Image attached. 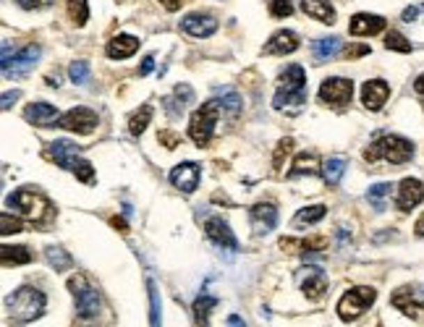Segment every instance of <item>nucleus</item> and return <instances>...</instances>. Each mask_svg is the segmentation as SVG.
<instances>
[{"label":"nucleus","instance_id":"1","mask_svg":"<svg viewBox=\"0 0 424 327\" xmlns=\"http://www.w3.org/2000/svg\"><path fill=\"white\" fill-rule=\"evenodd\" d=\"M306 102V74L299 63L288 65L278 79V92L272 97V105L278 110L301 108Z\"/></svg>","mask_w":424,"mask_h":327},{"label":"nucleus","instance_id":"2","mask_svg":"<svg viewBox=\"0 0 424 327\" xmlns=\"http://www.w3.org/2000/svg\"><path fill=\"white\" fill-rule=\"evenodd\" d=\"M414 157V144L409 139H403L398 134H382L375 142L364 150V160L367 163H377L385 160L391 165H403Z\"/></svg>","mask_w":424,"mask_h":327},{"label":"nucleus","instance_id":"3","mask_svg":"<svg viewBox=\"0 0 424 327\" xmlns=\"http://www.w3.org/2000/svg\"><path fill=\"white\" fill-rule=\"evenodd\" d=\"M45 306H47L45 294L37 291V288H32V285H22V288H16V291L6 298V309H8L13 322H19V325L42 317Z\"/></svg>","mask_w":424,"mask_h":327},{"label":"nucleus","instance_id":"4","mask_svg":"<svg viewBox=\"0 0 424 327\" xmlns=\"http://www.w3.org/2000/svg\"><path fill=\"white\" fill-rule=\"evenodd\" d=\"M68 291L74 294V301H77V317L81 322H95L102 309V298H100L97 288H92L84 275H74L68 280Z\"/></svg>","mask_w":424,"mask_h":327},{"label":"nucleus","instance_id":"5","mask_svg":"<svg viewBox=\"0 0 424 327\" xmlns=\"http://www.w3.org/2000/svg\"><path fill=\"white\" fill-rule=\"evenodd\" d=\"M6 205L16 209L22 218L32 220V223H42V220L47 218V212H50V205H47L45 194H40L32 186L16 189V191L6 199Z\"/></svg>","mask_w":424,"mask_h":327},{"label":"nucleus","instance_id":"6","mask_svg":"<svg viewBox=\"0 0 424 327\" xmlns=\"http://www.w3.org/2000/svg\"><path fill=\"white\" fill-rule=\"evenodd\" d=\"M375 301H377V291L370 288V285L348 288L346 294L340 296V301H338V317H340L343 322H354V319H359Z\"/></svg>","mask_w":424,"mask_h":327},{"label":"nucleus","instance_id":"7","mask_svg":"<svg viewBox=\"0 0 424 327\" xmlns=\"http://www.w3.org/2000/svg\"><path fill=\"white\" fill-rule=\"evenodd\" d=\"M220 102H205L202 108L196 110L191 120H189V136L194 139V144L199 147H207L212 134H215V126H218L220 118Z\"/></svg>","mask_w":424,"mask_h":327},{"label":"nucleus","instance_id":"8","mask_svg":"<svg viewBox=\"0 0 424 327\" xmlns=\"http://www.w3.org/2000/svg\"><path fill=\"white\" fill-rule=\"evenodd\" d=\"M391 304L401 309L406 317L419 319V317H424V285H401L391 296Z\"/></svg>","mask_w":424,"mask_h":327},{"label":"nucleus","instance_id":"9","mask_svg":"<svg viewBox=\"0 0 424 327\" xmlns=\"http://www.w3.org/2000/svg\"><path fill=\"white\" fill-rule=\"evenodd\" d=\"M40 58V47L37 45H26L24 50L13 53V58H3V77L6 79H22L34 68Z\"/></svg>","mask_w":424,"mask_h":327},{"label":"nucleus","instance_id":"10","mask_svg":"<svg viewBox=\"0 0 424 327\" xmlns=\"http://www.w3.org/2000/svg\"><path fill=\"white\" fill-rule=\"evenodd\" d=\"M354 97V84L348 79H340V77H333V79H325L320 84V99L325 105H333V108H343L348 105Z\"/></svg>","mask_w":424,"mask_h":327},{"label":"nucleus","instance_id":"11","mask_svg":"<svg viewBox=\"0 0 424 327\" xmlns=\"http://www.w3.org/2000/svg\"><path fill=\"white\" fill-rule=\"evenodd\" d=\"M58 126L74 131V134H92L97 129V113L89 108H71L58 118Z\"/></svg>","mask_w":424,"mask_h":327},{"label":"nucleus","instance_id":"12","mask_svg":"<svg viewBox=\"0 0 424 327\" xmlns=\"http://www.w3.org/2000/svg\"><path fill=\"white\" fill-rule=\"evenodd\" d=\"M249 220H251V230L257 236H267L270 230H275L278 225V209L270 202H260L249 209Z\"/></svg>","mask_w":424,"mask_h":327},{"label":"nucleus","instance_id":"13","mask_svg":"<svg viewBox=\"0 0 424 327\" xmlns=\"http://www.w3.org/2000/svg\"><path fill=\"white\" fill-rule=\"evenodd\" d=\"M424 202V184L416 181V178H403L398 184V194H395V207L401 212H409L414 209L416 205Z\"/></svg>","mask_w":424,"mask_h":327},{"label":"nucleus","instance_id":"14","mask_svg":"<svg viewBox=\"0 0 424 327\" xmlns=\"http://www.w3.org/2000/svg\"><path fill=\"white\" fill-rule=\"evenodd\" d=\"M205 230H207V239L212 241V244H218L220 249H228V251L239 249V241H236L230 225L223 218H207Z\"/></svg>","mask_w":424,"mask_h":327},{"label":"nucleus","instance_id":"15","mask_svg":"<svg viewBox=\"0 0 424 327\" xmlns=\"http://www.w3.org/2000/svg\"><path fill=\"white\" fill-rule=\"evenodd\" d=\"M299 283H301V291H304L306 298L317 301L327 291V275L320 267H304L301 275H299Z\"/></svg>","mask_w":424,"mask_h":327},{"label":"nucleus","instance_id":"16","mask_svg":"<svg viewBox=\"0 0 424 327\" xmlns=\"http://www.w3.org/2000/svg\"><path fill=\"white\" fill-rule=\"evenodd\" d=\"M391 97V87H388V81H382V79H370L364 87H361V102H364V108L367 110H377L388 102Z\"/></svg>","mask_w":424,"mask_h":327},{"label":"nucleus","instance_id":"17","mask_svg":"<svg viewBox=\"0 0 424 327\" xmlns=\"http://www.w3.org/2000/svg\"><path fill=\"white\" fill-rule=\"evenodd\" d=\"M181 29L186 34H191V37H212L215 29H218V22H215V16H210V13H189L184 22H181Z\"/></svg>","mask_w":424,"mask_h":327},{"label":"nucleus","instance_id":"18","mask_svg":"<svg viewBox=\"0 0 424 327\" xmlns=\"http://www.w3.org/2000/svg\"><path fill=\"white\" fill-rule=\"evenodd\" d=\"M199 165L196 163H181L171 170V184L175 189H181L184 194H191L196 186H199Z\"/></svg>","mask_w":424,"mask_h":327},{"label":"nucleus","instance_id":"19","mask_svg":"<svg viewBox=\"0 0 424 327\" xmlns=\"http://www.w3.org/2000/svg\"><path fill=\"white\" fill-rule=\"evenodd\" d=\"M50 157H53L61 168L71 170V173H74V168H77L79 160H81V157H79V147L74 142H68V139H55V142L50 144Z\"/></svg>","mask_w":424,"mask_h":327},{"label":"nucleus","instance_id":"20","mask_svg":"<svg viewBox=\"0 0 424 327\" xmlns=\"http://www.w3.org/2000/svg\"><path fill=\"white\" fill-rule=\"evenodd\" d=\"M385 19L382 16H375V13H356L354 19H351V26H348V32L354 34V37H372V34H380L385 29Z\"/></svg>","mask_w":424,"mask_h":327},{"label":"nucleus","instance_id":"21","mask_svg":"<svg viewBox=\"0 0 424 327\" xmlns=\"http://www.w3.org/2000/svg\"><path fill=\"white\" fill-rule=\"evenodd\" d=\"M24 118L29 120V123H34V126H40V129H47V126H53V123H58V108L55 105H50V102H34V105H29V108L24 110Z\"/></svg>","mask_w":424,"mask_h":327},{"label":"nucleus","instance_id":"22","mask_svg":"<svg viewBox=\"0 0 424 327\" xmlns=\"http://www.w3.org/2000/svg\"><path fill=\"white\" fill-rule=\"evenodd\" d=\"M191 99H194V89L189 87V84H178V87L173 89V95L163 99L165 113H168L171 118H181L186 105H191Z\"/></svg>","mask_w":424,"mask_h":327},{"label":"nucleus","instance_id":"23","mask_svg":"<svg viewBox=\"0 0 424 327\" xmlns=\"http://www.w3.org/2000/svg\"><path fill=\"white\" fill-rule=\"evenodd\" d=\"M299 50V34L291 29H281L270 37V42L265 45V53L267 55H288Z\"/></svg>","mask_w":424,"mask_h":327},{"label":"nucleus","instance_id":"24","mask_svg":"<svg viewBox=\"0 0 424 327\" xmlns=\"http://www.w3.org/2000/svg\"><path fill=\"white\" fill-rule=\"evenodd\" d=\"M139 50V40L136 37H131V34H118V37H113L105 47V53L108 58L113 61H123V58H131V55Z\"/></svg>","mask_w":424,"mask_h":327},{"label":"nucleus","instance_id":"25","mask_svg":"<svg viewBox=\"0 0 424 327\" xmlns=\"http://www.w3.org/2000/svg\"><path fill=\"white\" fill-rule=\"evenodd\" d=\"M301 11L306 16H312L315 22L322 24H336V8L327 0H301Z\"/></svg>","mask_w":424,"mask_h":327},{"label":"nucleus","instance_id":"26","mask_svg":"<svg viewBox=\"0 0 424 327\" xmlns=\"http://www.w3.org/2000/svg\"><path fill=\"white\" fill-rule=\"evenodd\" d=\"M281 249H285L288 254H299V251H322L327 249L325 236H312V239H281Z\"/></svg>","mask_w":424,"mask_h":327},{"label":"nucleus","instance_id":"27","mask_svg":"<svg viewBox=\"0 0 424 327\" xmlns=\"http://www.w3.org/2000/svg\"><path fill=\"white\" fill-rule=\"evenodd\" d=\"M218 306V298L215 296H207L202 294L199 298L194 301V306H191V312H194V322L199 327H207L210 325V312Z\"/></svg>","mask_w":424,"mask_h":327},{"label":"nucleus","instance_id":"28","mask_svg":"<svg viewBox=\"0 0 424 327\" xmlns=\"http://www.w3.org/2000/svg\"><path fill=\"white\" fill-rule=\"evenodd\" d=\"M0 262H3V267L29 264V262H32V251L26 249V246H3V249H0Z\"/></svg>","mask_w":424,"mask_h":327},{"label":"nucleus","instance_id":"29","mask_svg":"<svg viewBox=\"0 0 424 327\" xmlns=\"http://www.w3.org/2000/svg\"><path fill=\"white\" fill-rule=\"evenodd\" d=\"M343 173H346V160H343V157H330V160L322 165V178H325L327 186L340 184Z\"/></svg>","mask_w":424,"mask_h":327},{"label":"nucleus","instance_id":"30","mask_svg":"<svg viewBox=\"0 0 424 327\" xmlns=\"http://www.w3.org/2000/svg\"><path fill=\"white\" fill-rule=\"evenodd\" d=\"M312 53H315L317 61H330L340 53V40L338 37H325V40H317L312 45Z\"/></svg>","mask_w":424,"mask_h":327},{"label":"nucleus","instance_id":"31","mask_svg":"<svg viewBox=\"0 0 424 327\" xmlns=\"http://www.w3.org/2000/svg\"><path fill=\"white\" fill-rule=\"evenodd\" d=\"M325 212H327L325 205H312V207L299 209L294 218V225H315V223L325 218Z\"/></svg>","mask_w":424,"mask_h":327},{"label":"nucleus","instance_id":"32","mask_svg":"<svg viewBox=\"0 0 424 327\" xmlns=\"http://www.w3.org/2000/svg\"><path fill=\"white\" fill-rule=\"evenodd\" d=\"M150 120H152V105H141L129 118V131L134 136H139V134H144V129L150 126Z\"/></svg>","mask_w":424,"mask_h":327},{"label":"nucleus","instance_id":"33","mask_svg":"<svg viewBox=\"0 0 424 327\" xmlns=\"http://www.w3.org/2000/svg\"><path fill=\"white\" fill-rule=\"evenodd\" d=\"M45 254H47V262H50V267H55V273H63V270H68V267L74 264L71 254H68V251H63L61 246H50V249L45 251Z\"/></svg>","mask_w":424,"mask_h":327},{"label":"nucleus","instance_id":"34","mask_svg":"<svg viewBox=\"0 0 424 327\" xmlns=\"http://www.w3.org/2000/svg\"><path fill=\"white\" fill-rule=\"evenodd\" d=\"M391 184H375L370 186V191H367V199H370V205L377 212H382L385 209V202H388V196H391Z\"/></svg>","mask_w":424,"mask_h":327},{"label":"nucleus","instance_id":"35","mask_svg":"<svg viewBox=\"0 0 424 327\" xmlns=\"http://www.w3.org/2000/svg\"><path fill=\"white\" fill-rule=\"evenodd\" d=\"M215 95H218V99H220V108H226L230 115H239L241 105H244L239 97V92H233V89H215Z\"/></svg>","mask_w":424,"mask_h":327},{"label":"nucleus","instance_id":"36","mask_svg":"<svg viewBox=\"0 0 424 327\" xmlns=\"http://www.w3.org/2000/svg\"><path fill=\"white\" fill-rule=\"evenodd\" d=\"M317 168H320V157L317 154H296L294 160V170L291 175H301V173H317Z\"/></svg>","mask_w":424,"mask_h":327},{"label":"nucleus","instance_id":"37","mask_svg":"<svg viewBox=\"0 0 424 327\" xmlns=\"http://www.w3.org/2000/svg\"><path fill=\"white\" fill-rule=\"evenodd\" d=\"M147 291H150V327H163L160 322V294L155 280H147Z\"/></svg>","mask_w":424,"mask_h":327},{"label":"nucleus","instance_id":"38","mask_svg":"<svg viewBox=\"0 0 424 327\" xmlns=\"http://www.w3.org/2000/svg\"><path fill=\"white\" fill-rule=\"evenodd\" d=\"M68 16H71V22L77 24V26H84L89 19V6L87 0H68Z\"/></svg>","mask_w":424,"mask_h":327},{"label":"nucleus","instance_id":"39","mask_svg":"<svg viewBox=\"0 0 424 327\" xmlns=\"http://www.w3.org/2000/svg\"><path fill=\"white\" fill-rule=\"evenodd\" d=\"M385 47H388V50H395V53H411V42H409L401 32H388Z\"/></svg>","mask_w":424,"mask_h":327},{"label":"nucleus","instance_id":"40","mask_svg":"<svg viewBox=\"0 0 424 327\" xmlns=\"http://www.w3.org/2000/svg\"><path fill=\"white\" fill-rule=\"evenodd\" d=\"M0 233H3V236H11V233H22L24 230V223H22V218H16V215H13L11 218V212H3V215H0Z\"/></svg>","mask_w":424,"mask_h":327},{"label":"nucleus","instance_id":"41","mask_svg":"<svg viewBox=\"0 0 424 327\" xmlns=\"http://www.w3.org/2000/svg\"><path fill=\"white\" fill-rule=\"evenodd\" d=\"M68 77H71V81H74V84H87V81H89V65L84 63V61L71 63V68H68Z\"/></svg>","mask_w":424,"mask_h":327},{"label":"nucleus","instance_id":"42","mask_svg":"<svg viewBox=\"0 0 424 327\" xmlns=\"http://www.w3.org/2000/svg\"><path fill=\"white\" fill-rule=\"evenodd\" d=\"M291 150H294V139H281V142H278V150H275V157H272V165H275V170H281L283 160L291 154Z\"/></svg>","mask_w":424,"mask_h":327},{"label":"nucleus","instance_id":"43","mask_svg":"<svg viewBox=\"0 0 424 327\" xmlns=\"http://www.w3.org/2000/svg\"><path fill=\"white\" fill-rule=\"evenodd\" d=\"M74 175H77L81 184H95V168H92V163H87V160H79V165L74 168Z\"/></svg>","mask_w":424,"mask_h":327},{"label":"nucleus","instance_id":"44","mask_svg":"<svg viewBox=\"0 0 424 327\" xmlns=\"http://www.w3.org/2000/svg\"><path fill=\"white\" fill-rule=\"evenodd\" d=\"M291 13H294L291 0H270V16H275V19H285V16H291Z\"/></svg>","mask_w":424,"mask_h":327},{"label":"nucleus","instance_id":"45","mask_svg":"<svg viewBox=\"0 0 424 327\" xmlns=\"http://www.w3.org/2000/svg\"><path fill=\"white\" fill-rule=\"evenodd\" d=\"M157 142L163 144L165 150H175V147H181V136H178L175 131H160Z\"/></svg>","mask_w":424,"mask_h":327},{"label":"nucleus","instance_id":"46","mask_svg":"<svg viewBox=\"0 0 424 327\" xmlns=\"http://www.w3.org/2000/svg\"><path fill=\"white\" fill-rule=\"evenodd\" d=\"M370 53V45H351L346 50V58L348 61H354V58H361V55Z\"/></svg>","mask_w":424,"mask_h":327},{"label":"nucleus","instance_id":"47","mask_svg":"<svg viewBox=\"0 0 424 327\" xmlns=\"http://www.w3.org/2000/svg\"><path fill=\"white\" fill-rule=\"evenodd\" d=\"M16 3H19L22 8H29V11H32V8H47L53 0H16Z\"/></svg>","mask_w":424,"mask_h":327},{"label":"nucleus","instance_id":"48","mask_svg":"<svg viewBox=\"0 0 424 327\" xmlns=\"http://www.w3.org/2000/svg\"><path fill=\"white\" fill-rule=\"evenodd\" d=\"M19 97H22V92H19V89H13V92H6V95H3V110L11 108V102H16Z\"/></svg>","mask_w":424,"mask_h":327},{"label":"nucleus","instance_id":"49","mask_svg":"<svg viewBox=\"0 0 424 327\" xmlns=\"http://www.w3.org/2000/svg\"><path fill=\"white\" fill-rule=\"evenodd\" d=\"M152 68H155V58H152V55H147V58L141 61V65H139V77H147Z\"/></svg>","mask_w":424,"mask_h":327},{"label":"nucleus","instance_id":"50","mask_svg":"<svg viewBox=\"0 0 424 327\" xmlns=\"http://www.w3.org/2000/svg\"><path fill=\"white\" fill-rule=\"evenodd\" d=\"M419 11H422V8H419V6H409V8H406V11H403V22H409V24H411L414 19H416V16H419Z\"/></svg>","mask_w":424,"mask_h":327},{"label":"nucleus","instance_id":"51","mask_svg":"<svg viewBox=\"0 0 424 327\" xmlns=\"http://www.w3.org/2000/svg\"><path fill=\"white\" fill-rule=\"evenodd\" d=\"M160 3H163V8H165V11H171V13H173V11H178V8L184 6L186 0H160Z\"/></svg>","mask_w":424,"mask_h":327},{"label":"nucleus","instance_id":"52","mask_svg":"<svg viewBox=\"0 0 424 327\" xmlns=\"http://www.w3.org/2000/svg\"><path fill=\"white\" fill-rule=\"evenodd\" d=\"M110 225L116 230H120V233H129V225H126V220L123 218H110Z\"/></svg>","mask_w":424,"mask_h":327},{"label":"nucleus","instance_id":"53","mask_svg":"<svg viewBox=\"0 0 424 327\" xmlns=\"http://www.w3.org/2000/svg\"><path fill=\"white\" fill-rule=\"evenodd\" d=\"M414 89H416V95L424 99V74H422V77H416V81H414Z\"/></svg>","mask_w":424,"mask_h":327},{"label":"nucleus","instance_id":"54","mask_svg":"<svg viewBox=\"0 0 424 327\" xmlns=\"http://www.w3.org/2000/svg\"><path fill=\"white\" fill-rule=\"evenodd\" d=\"M414 233H416V236H424V212H422V218L416 220V225H414Z\"/></svg>","mask_w":424,"mask_h":327},{"label":"nucleus","instance_id":"55","mask_svg":"<svg viewBox=\"0 0 424 327\" xmlns=\"http://www.w3.org/2000/svg\"><path fill=\"white\" fill-rule=\"evenodd\" d=\"M228 327H246V325H244V322H241V319H239L236 314H230V317H228Z\"/></svg>","mask_w":424,"mask_h":327}]
</instances>
